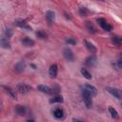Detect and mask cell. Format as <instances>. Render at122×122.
<instances>
[{
  "label": "cell",
  "mask_w": 122,
  "mask_h": 122,
  "mask_svg": "<svg viewBox=\"0 0 122 122\" xmlns=\"http://www.w3.org/2000/svg\"><path fill=\"white\" fill-rule=\"evenodd\" d=\"M82 97H83V100H84V103L86 105V107L88 109H91L92 106V95L86 92L85 90H82Z\"/></svg>",
  "instance_id": "cell-1"
},
{
  "label": "cell",
  "mask_w": 122,
  "mask_h": 122,
  "mask_svg": "<svg viewBox=\"0 0 122 122\" xmlns=\"http://www.w3.org/2000/svg\"><path fill=\"white\" fill-rule=\"evenodd\" d=\"M97 23L99 24V26L106 31H111L112 30V26L110 25L104 18H98L97 19Z\"/></svg>",
  "instance_id": "cell-2"
},
{
  "label": "cell",
  "mask_w": 122,
  "mask_h": 122,
  "mask_svg": "<svg viewBox=\"0 0 122 122\" xmlns=\"http://www.w3.org/2000/svg\"><path fill=\"white\" fill-rule=\"evenodd\" d=\"M16 90L21 93H27L31 90V87L25 83H19L16 86Z\"/></svg>",
  "instance_id": "cell-3"
},
{
  "label": "cell",
  "mask_w": 122,
  "mask_h": 122,
  "mask_svg": "<svg viewBox=\"0 0 122 122\" xmlns=\"http://www.w3.org/2000/svg\"><path fill=\"white\" fill-rule=\"evenodd\" d=\"M82 90H85L86 92H88L92 96H95L97 94V89L91 84H84V86L82 87Z\"/></svg>",
  "instance_id": "cell-4"
},
{
  "label": "cell",
  "mask_w": 122,
  "mask_h": 122,
  "mask_svg": "<svg viewBox=\"0 0 122 122\" xmlns=\"http://www.w3.org/2000/svg\"><path fill=\"white\" fill-rule=\"evenodd\" d=\"M107 91L112 94L113 95L114 97H116L117 99L119 100H122V92L116 88H111V87H108L107 88Z\"/></svg>",
  "instance_id": "cell-5"
},
{
  "label": "cell",
  "mask_w": 122,
  "mask_h": 122,
  "mask_svg": "<svg viewBox=\"0 0 122 122\" xmlns=\"http://www.w3.org/2000/svg\"><path fill=\"white\" fill-rule=\"evenodd\" d=\"M63 55H64L65 59L68 60V61H70V62H72V61L74 60V54H73L72 51H71V49H69V48L64 49V51H63Z\"/></svg>",
  "instance_id": "cell-6"
},
{
  "label": "cell",
  "mask_w": 122,
  "mask_h": 122,
  "mask_svg": "<svg viewBox=\"0 0 122 122\" xmlns=\"http://www.w3.org/2000/svg\"><path fill=\"white\" fill-rule=\"evenodd\" d=\"M52 113H53V116H54L55 118H57V119H63L64 116H65V112H64V110H63L62 108H59V107L54 108Z\"/></svg>",
  "instance_id": "cell-7"
},
{
  "label": "cell",
  "mask_w": 122,
  "mask_h": 122,
  "mask_svg": "<svg viewBox=\"0 0 122 122\" xmlns=\"http://www.w3.org/2000/svg\"><path fill=\"white\" fill-rule=\"evenodd\" d=\"M96 62H97V59H96V56L94 54L89 56L86 61H85V64L88 66V67H94L96 65Z\"/></svg>",
  "instance_id": "cell-8"
},
{
  "label": "cell",
  "mask_w": 122,
  "mask_h": 122,
  "mask_svg": "<svg viewBox=\"0 0 122 122\" xmlns=\"http://www.w3.org/2000/svg\"><path fill=\"white\" fill-rule=\"evenodd\" d=\"M14 24L20 28H23V29H26V30H31V27L28 25V23L25 21V20H15L14 21Z\"/></svg>",
  "instance_id": "cell-9"
},
{
  "label": "cell",
  "mask_w": 122,
  "mask_h": 122,
  "mask_svg": "<svg viewBox=\"0 0 122 122\" xmlns=\"http://www.w3.org/2000/svg\"><path fill=\"white\" fill-rule=\"evenodd\" d=\"M21 43H22V45L25 46V47H32V46H34V44H35V42H34L32 39H30V37H24V38L21 40Z\"/></svg>",
  "instance_id": "cell-10"
},
{
  "label": "cell",
  "mask_w": 122,
  "mask_h": 122,
  "mask_svg": "<svg viewBox=\"0 0 122 122\" xmlns=\"http://www.w3.org/2000/svg\"><path fill=\"white\" fill-rule=\"evenodd\" d=\"M26 68V63L24 61H19L15 66H14V71L15 72H22L24 71V69Z\"/></svg>",
  "instance_id": "cell-11"
},
{
  "label": "cell",
  "mask_w": 122,
  "mask_h": 122,
  "mask_svg": "<svg viewBox=\"0 0 122 122\" xmlns=\"http://www.w3.org/2000/svg\"><path fill=\"white\" fill-rule=\"evenodd\" d=\"M49 74L51 78H55L57 76V65L56 64H52L51 67H50V70H49Z\"/></svg>",
  "instance_id": "cell-12"
},
{
  "label": "cell",
  "mask_w": 122,
  "mask_h": 122,
  "mask_svg": "<svg viewBox=\"0 0 122 122\" xmlns=\"http://www.w3.org/2000/svg\"><path fill=\"white\" fill-rule=\"evenodd\" d=\"M45 15H46L47 21H48L50 24H51V23L54 21V19H55V14H54V12H53L52 10H47Z\"/></svg>",
  "instance_id": "cell-13"
},
{
  "label": "cell",
  "mask_w": 122,
  "mask_h": 122,
  "mask_svg": "<svg viewBox=\"0 0 122 122\" xmlns=\"http://www.w3.org/2000/svg\"><path fill=\"white\" fill-rule=\"evenodd\" d=\"M84 44H85V46H86V48L88 49V51H91L92 53H95L96 52V48H95V46L92 44V43H91V42H89V41H87V40H85L84 41Z\"/></svg>",
  "instance_id": "cell-14"
},
{
  "label": "cell",
  "mask_w": 122,
  "mask_h": 122,
  "mask_svg": "<svg viewBox=\"0 0 122 122\" xmlns=\"http://www.w3.org/2000/svg\"><path fill=\"white\" fill-rule=\"evenodd\" d=\"M37 90H39L40 92H42L43 93H46V94H50V93L51 92V88L48 87V86H46V85H43V84L38 85V86H37Z\"/></svg>",
  "instance_id": "cell-15"
},
{
  "label": "cell",
  "mask_w": 122,
  "mask_h": 122,
  "mask_svg": "<svg viewBox=\"0 0 122 122\" xmlns=\"http://www.w3.org/2000/svg\"><path fill=\"white\" fill-rule=\"evenodd\" d=\"M3 89L6 91V92H7L11 98H13V99H16V98H17V94H16V92H15L12 89H10V88L8 87V86H3Z\"/></svg>",
  "instance_id": "cell-16"
},
{
  "label": "cell",
  "mask_w": 122,
  "mask_h": 122,
  "mask_svg": "<svg viewBox=\"0 0 122 122\" xmlns=\"http://www.w3.org/2000/svg\"><path fill=\"white\" fill-rule=\"evenodd\" d=\"M15 112L18 114V115H25L26 114V108L24 106H21V105H17L15 106Z\"/></svg>",
  "instance_id": "cell-17"
},
{
  "label": "cell",
  "mask_w": 122,
  "mask_h": 122,
  "mask_svg": "<svg viewBox=\"0 0 122 122\" xmlns=\"http://www.w3.org/2000/svg\"><path fill=\"white\" fill-rule=\"evenodd\" d=\"M112 43L113 45H116V46H119L122 44V37L121 36H118V35H114L112 37Z\"/></svg>",
  "instance_id": "cell-18"
},
{
  "label": "cell",
  "mask_w": 122,
  "mask_h": 122,
  "mask_svg": "<svg viewBox=\"0 0 122 122\" xmlns=\"http://www.w3.org/2000/svg\"><path fill=\"white\" fill-rule=\"evenodd\" d=\"M1 47L4 49H10V43L8 38H6V37L1 38Z\"/></svg>",
  "instance_id": "cell-19"
},
{
  "label": "cell",
  "mask_w": 122,
  "mask_h": 122,
  "mask_svg": "<svg viewBox=\"0 0 122 122\" xmlns=\"http://www.w3.org/2000/svg\"><path fill=\"white\" fill-rule=\"evenodd\" d=\"M86 27H87L89 32H91V33H95L96 32V29H95V27L93 26V24L92 22H90V21L86 22Z\"/></svg>",
  "instance_id": "cell-20"
},
{
  "label": "cell",
  "mask_w": 122,
  "mask_h": 122,
  "mask_svg": "<svg viewBox=\"0 0 122 122\" xmlns=\"http://www.w3.org/2000/svg\"><path fill=\"white\" fill-rule=\"evenodd\" d=\"M63 102V97L60 96V95H56L54 97H52L51 99H50V103L52 104V103H62Z\"/></svg>",
  "instance_id": "cell-21"
},
{
  "label": "cell",
  "mask_w": 122,
  "mask_h": 122,
  "mask_svg": "<svg viewBox=\"0 0 122 122\" xmlns=\"http://www.w3.org/2000/svg\"><path fill=\"white\" fill-rule=\"evenodd\" d=\"M79 14H80L81 16H87V15L90 14V10H89L86 7H81V8L79 9Z\"/></svg>",
  "instance_id": "cell-22"
},
{
  "label": "cell",
  "mask_w": 122,
  "mask_h": 122,
  "mask_svg": "<svg viewBox=\"0 0 122 122\" xmlns=\"http://www.w3.org/2000/svg\"><path fill=\"white\" fill-rule=\"evenodd\" d=\"M109 112H110V113H111V115H112V118H114V119H117L118 118V112H117V111L114 109V108H112V107H110L109 108Z\"/></svg>",
  "instance_id": "cell-23"
},
{
  "label": "cell",
  "mask_w": 122,
  "mask_h": 122,
  "mask_svg": "<svg viewBox=\"0 0 122 122\" xmlns=\"http://www.w3.org/2000/svg\"><path fill=\"white\" fill-rule=\"evenodd\" d=\"M81 73H82V75L86 78V79H92V74L89 72V71L88 70H86V69H81Z\"/></svg>",
  "instance_id": "cell-24"
},
{
  "label": "cell",
  "mask_w": 122,
  "mask_h": 122,
  "mask_svg": "<svg viewBox=\"0 0 122 122\" xmlns=\"http://www.w3.org/2000/svg\"><path fill=\"white\" fill-rule=\"evenodd\" d=\"M12 34H13V31H12V30L11 29H10V28H8V29H6L5 30V31H4V36L6 37V38H10L11 36H12Z\"/></svg>",
  "instance_id": "cell-25"
},
{
  "label": "cell",
  "mask_w": 122,
  "mask_h": 122,
  "mask_svg": "<svg viewBox=\"0 0 122 122\" xmlns=\"http://www.w3.org/2000/svg\"><path fill=\"white\" fill-rule=\"evenodd\" d=\"M36 36L38 38H40V39H46L48 37L47 33L45 31H43V30H37L36 31Z\"/></svg>",
  "instance_id": "cell-26"
},
{
  "label": "cell",
  "mask_w": 122,
  "mask_h": 122,
  "mask_svg": "<svg viewBox=\"0 0 122 122\" xmlns=\"http://www.w3.org/2000/svg\"><path fill=\"white\" fill-rule=\"evenodd\" d=\"M112 65H113V67L116 68V70H118V71H122V59H119L118 61H116V62L113 63Z\"/></svg>",
  "instance_id": "cell-27"
},
{
  "label": "cell",
  "mask_w": 122,
  "mask_h": 122,
  "mask_svg": "<svg viewBox=\"0 0 122 122\" xmlns=\"http://www.w3.org/2000/svg\"><path fill=\"white\" fill-rule=\"evenodd\" d=\"M66 43H67V44H71V45H75V44H76V41H75V39L72 38V37H68V38L66 39Z\"/></svg>",
  "instance_id": "cell-28"
},
{
  "label": "cell",
  "mask_w": 122,
  "mask_h": 122,
  "mask_svg": "<svg viewBox=\"0 0 122 122\" xmlns=\"http://www.w3.org/2000/svg\"><path fill=\"white\" fill-rule=\"evenodd\" d=\"M27 122H34L32 119H29V120H27Z\"/></svg>",
  "instance_id": "cell-29"
},
{
  "label": "cell",
  "mask_w": 122,
  "mask_h": 122,
  "mask_svg": "<svg viewBox=\"0 0 122 122\" xmlns=\"http://www.w3.org/2000/svg\"><path fill=\"white\" fill-rule=\"evenodd\" d=\"M30 66H31L33 69H35V68H36V67H35V65H33V64H30Z\"/></svg>",
  "instance_id": "cell-30"
},
{
  "label": "cell",
  "mask_w": 122,
  "mask_h": 122,
  "mask_svg": "<svg viewBox=\"0 0 122 122\" xmlns=\"http://www.w3.org/2000/svg\"><path fill=\"white\" fill-rule=\"evenodd\" d=\"M73 122H82V121H80V120H75V119H73Z\"/></svg>",
  "instance_id": "cell-31"
}]
</instances>
